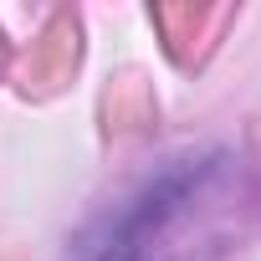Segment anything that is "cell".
<instances>
[{
	"mask_svg": "<svg viewBox=\"0 0 261 261\" xmlns=\"http://www.w3.org/2000/svg\"><path fill=\"white\" fill-rule=\"evenodd\" d=\"M220 159H169L159 174H149L123 205H113L77 246L72 261H149L154 241L169 236L179 210L205 190Z\"/></svg>",
	"mask_w": 261,
	"mask_h": 261,
	"instance_id": "cell-1",
	"label": "cell"
}]
</instances>
